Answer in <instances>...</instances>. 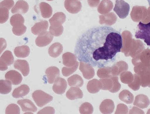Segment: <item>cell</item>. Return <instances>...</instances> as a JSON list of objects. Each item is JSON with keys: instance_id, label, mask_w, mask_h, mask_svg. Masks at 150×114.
<instances>
[{"instance_id": "4dcf8cb0", "label": "cell", "mask_w": 150, "mask_h": 114, "mask_svg": "<svg viewBox=\"0 0 150 114\" xmlns=\"http://www.w3.org/2000/svg\"><path fill=\"white\" fill-rule=\"evenodd\" d=\"M14 4L13 0H4L1 3V8H7L10 10L13 6Z\"/></svg>"}, {"instance_id": "52a82bcc", "label": "cell", "mask_w": 150, "mask_h": 114, "mask_svg": "<svg viewBox=\"0 0 150 114\" xmlns=\"http://www.w3.org/2000/svg\"><path fill=\"white\" fill-rule=\"evenodd\" d=\"M45 74L47 76L49 84H52L60 76V71L57 67L51 66L46 69Z\"/></svg>"}, {"instance_id": "836d02e7", "label": "cell", "mask_w": 150, "mask_h": 114, "mask_svg": "<svg viewBox=\"0 0 150 114\" xmlns=\"http://www.w3.org/2000/svg\"><path fill=\"white\" fill-rule=\"evenodd\" d=\"M147 1L148 3H149V5L150 6V0H147Z\"/></svg>"}, {"instance_id": "4316f807", "label": "cell", "mask_w": 150, "mask_h": 114, "mask_svg": "<svg viewBox=\"0 0 150 114\" xmlns=\"http://www.w3.org/2000/svg\"><path fill=\"white\" fill-rule=\"evenodd\" d=\"M6 114H20V109L16 104H10L6 108Z\"/></svg>"}, {"instance_id": "30bf717a", "label": "cell", "mask_w": 150, "mask_h": 114, "mask_svg": "<svg viewBox=\"0 0 150 114\" xmlns=\"http://www.w3.org/2000/svg\"><path fill=\"white\" fill-rule=\"evenodd\" d=\"M29 9V5L27 2L23 0H19L16 3L15 5L11 10L13 13L25 14Z\"/></svg>"}, {"instance_id": "8fae6325", "label": "cell", "mask_w": 150, "mask_h": 114, "mask_svg": "<svg viewBox=\"0 0 150 114\" xmlns=\"http://www.w3.org/2000/svg\"><path fill=\"white\" fill-rule=\"evenodd\" d=\"M17 103L20 106L23 112H35L37 110V108L35 105L28 99L19 100Z\"/></svg>"}, {"instance_id": "1f68e13d", "label": "cell", "mask_w": 150, "mask_h": 114, "mask_svg": "<svg viewBox=\"0 0 150 114\" xmlns=\"http://www.w3.org/2000/svg\"><path fill=\"white\" fill-rule=\"evenodd\" d=\"M78 64L75 66V67H74V68H67V67H63L62 68V73L63 76L66 77V76H68L69 75H71V74H72V73L76 70V68H77V66H78Z\"/></svg>"}, {"instance_id": "ba28073f", "label": "cell", "mask_w": 150, "mask_h": 114, "mask_svg": "<svg viewBox=\"0 0 150 114\" xmlns=\"http://www.w3.org/2000/svg\"><path fill=\"white\" fill-rule=\"evenodd\" d=\"M6 80L10 81L13 85H18L22 81L21 75L15 70H11L7 72L5 75Z\"/></svg>"}, {"instance_id": "e0dca14e", "label": "cell", "mask_w": 150, "mask_h": 114, "mask_svg": "<svg viewBox=\"0 0 150 114\" xmlns=\"http://www.w3.org/2000/svg\"><path fill=\"white\" fill-rule=\"evenodd\" d=\"M15 55L19 58H25L29 55L30 49L28 46L26 45L17 46L15 49Z\"/></svg>"}, {"instance_id": "4fadbf2b", "label": "cell", "mask_w": 150, "mask_h": 114, "mask_svg": "<svg viewBox=\"0 0 150 114\" xmlns=\"http://www.w3.org/2000/svg\"><path fill=\"white\" fill-rule=\"evenodd\" d=\"M48 27V22L46 20H42L40 22L36 23L32 27V32L35 35H39L46 32Z\"/></svg>"}, {"instance_id": "83f0119b", "label": "cell", "mask_w": 150, "mask_h": 114, "mask_svg": "<svg viewBox=\"0 0 150 114\" xmlns=\"http://www.w3.org/2000/svg\"><path fill=\"white\" fill-rule=\"evenodd\" d=\"M27 27L24 25L13 27L12 31L15 35L21 36L23 35L26 31Z\"/></svg>"}, {"instance_id": "277c9868", "label": "cell", "mask_w": 150, "mask_h": 114, "mask_svg": "<svg viewBox=\"0 0 150 114\" xmlns=\"http://www.w3.org/2000/svg\"><path fill=\"white\" fill-rule=\"evenodd\" d=\"M130 6L123 0H116L114 11L121 19H124L129 15Z\"/></svg>"}, {"instance_id": "f546056e", "label": "cell", "mask_w": 150, "mask_h": 114, "mask_svg": "<svg viewBox=\"0 0 150 114\" xmlns=\"http://www.w3.org/2000/svg\"><path fill=\"white\" fill-rule=\"evenodd\" d=\"M92 106L88 103H85L82 104L79 109L80 113L89 114L92 113Z\"/></svg>"}, {"instance_id": "9a60e30c", "label": "cell", "mask_w": 150, "mask_h": 114, "mask_svg": "<svg viewBox=\"0 0 150 114\" xmlns=\"http://www.w3.org/2000/svg\"><path fill=\"white\" fill-rule=\"evenodd\" d=\"M63 46L59 42L54 43L50 46L48 49L50 56L53 58L58 57L63 51Z\"/></svg>"}, {"instance_id": "484cf974", "label": "cell", "mask_w": 150, "mask_h": 114, "mask_svg": "<svg viewBox=\"0 0 150 114\" xmlns=\"http://www.w3.org/2000/svg\"><path fill=\"white\" fill-rule=\"evenodd\" d=\"M92 66H90L87 63L84 62H80V70L83 73L84 77L86 79H89L91 78L90 76V71L92 72V71L89 70L92 68Z\"/></svg>"}, {"instance_id": "cb8c5ba5", "label": "cell", "mask_w": 150, "mask_h": 114, "mask_svg": "<svg viewBox=\"0 0 150 114\" xmlns=\"http://www.w3.org/2000/svg\"><path fill=\"white\" fill-rule=\"evenodd\" d=\"M24 22V18L20 14L14 15L11 18L10 23L13 27L22 25Z\"/></svg>"}, {"instance_id": "7c38bea8", "label": "cell", "mask_w": 150, "mask_h": 114, "mask_svg": "<svg viewBox=\"0 0 150 114\" xmlns=\"http://www.w3.org/2000/svg\"><path fill=\"white\" fill-rule=\"evenodd\" d=\"M14 67L21 71L24 76H27L29 74V65L28 61L25 60H16L14 64Z\"/></svg>"}, {"instance_id": "f1b7e54d", "label": "cell", "mask_w": 150, "mask_h": 114, "mask_svg": "<svg viewBox=\"0 0 150 114\" xmlns=\"http://www.w3.org/2000/svg\"><path fill=\"white\" fill-rule=\"evenodd\" d=\"M9 18V9L7 8H1V23L6 22Z\"/></svg>"}, {"instance_id": "3957f363", "label": "cell", "mask_w": 150, "mask_h": 114, "mask_svg": "<svg viewBox=\"0 0 150 114\" xmlns=\"http://www.w3.org/2000/svg\"><path fill=\"white\" fill-rule=\"evenodd\" d=\"M32 97L39 107H42L52 101L53 97L41 90H37L33 93Z\"/></svg>"}, {"instance_id": "d4e9b609", "label": "cell", "mask_w": 150, "mask_h": 114, "mask_svg": "<svg viewBox=\"0 0 150 114\" xmlns=\"http://www.w3.org/2000/svg\"><path fill=\"white\" fill-rule=\"evenodd\" d=\"M63 26L60 25H51L49 29L50 32L55 37L61 35L63 33Z\"/></svg>"}, {"instance_id": "e575fe53", "label": "cell", "mask_w": 150, "mask_h": 114, "mask_svg": "<svg viewBox=\"0 0 150 114\" xmlns=\"http://www.w3.org/2000/svg\"><path fill=\"white\" fill-rule=\"evenodd\" d=\"M47 1H53V0H47Z\"/></svg>"}, {"instance_id": "ac0fdd59", "label": "cell", "mask_w": 150, "mask_h": 114, "mask_svg": "<svg viewBox=\"0 0 150 114\" xmlns=\"http://www.w3.org/2000/svg\"><path fill=\"white\" fill-rule=\"evenodd\" d=\"M41 15L44 18H48L51 16L52 9L51 6L46 3L42 2L39 5Z\"/></svg>"}, {"instance_id": "5b68a950", "label": "cell", "mask_w": 150, "mask_h": 114, "mask_svg": "<svg viewBox=\"0 0 150 114\" xmlns=\"http://www.w3.org/2000/svg\"><path fill=\"white\" fill-rule=\"evenodd\" d=\"M0 59L1 70L4 71L8 69V66H10L13 63L14 58L11 51H6L1 56Z\"/></svg>"}, {"instance_id": "2e32d148", "label": "cell", "mask_w": 150, "mask_h": 114, "mask_svg": "<svg viewBox=\"0 0 150 114\" xmlns=\"http://www.w3.org/2000/svg\"><path fill=\"white\" fill-rule=\"evenodd\" d=\"M64 6L67 10L71 13H75L80 9V3L76 0H65Z\"/></svg>"}, {"instance_id": "603a6c76", "label": "cell", "mask_w": 150, "mask_h": 114, "mask_svg": "<svg viewBox=\"0 0 150 114\" xmlns=\"http://www.w3.org/2000/svg\"><path fill=\"white\" fill-rule=\"evenodd\" d=\"M68 84L71 86L81 87L83 84V81L81 77L78 75H75L68 79Z\"/></svg>"}, {"instance_id": "6da1fadb", "label": "cell", "mask_w": 150, "mask_h": 114, "mask_svg": "<svg viewBox=\"0 0 150 114\" xmlns=\"http://www.w3.org/2000/svg\"><path fill=\"white\" fill-rule=\"evenodd\" d=\"M123 47L121 32L110 26H98L85 31L76 41L74 55L92 67L112 66Z\"/></svg>"}, {"instance_id": "7a4b0ae2", "label": "cell", "mask_w": 150, "mask_h": 114, "mask_svg": "<svg viewBox=\"0 0 150 114\" xmlns=\"http://www.w3.org/2000/svg\"><path fill=\"white\" fill-rule=\"evenodd\" d=\"M135 37L143 39L147 45L150 46V22L147 24L143 23L141 22L139 23Z\"/></svg>"}, {"instance_id": "d6986e66", "label": "cell", "mask_w": 150, "mask_h": 114, "mask_svg": "<svg viewBox=\"0 0 150 114\" xmlns=\"http://www.w3.org/2000/svg\"><path fill=\"white\" fill-rule=\"evenodd\" d=\"M66 20V16L62 12L57 13L49 20L50 25H62Z\"/></svg>"}, {"instance_id": "44dd1931", "label": "cell", "mask_w": 150, "mask_h": 114, "mask_svg": "<svg viewBox=\"0 0 150 114\" xmlns=\"http://www.w3.org/2000/svg\"><path fill=\"white\" fill-rule=\"evenodd\" d=\"M62 57L63 64L67 67L72 66L77 59L75 55L69 52L64 53L62 55Z\"/></svg>"}, {"instance_id": "d6a6232c", "label": "cell", "mask_w": 150, "mask_h": 114, "mask_svg": "<svg viewBox=\"0 0 150 114\" xmlns=\"http://www.w3.org/2000/svg\"><path fill=\"white\" fill-rule=\"evenodd\" d=\"M54 113H55V110L53 108L51 107H45L38 113V114Z\"/></svg>"}, {"instance_id": "5bb4252c", "label": "cell", "mask_w": 150, "mask_h": 114, "mask_svg": "<svg viewBox=\"0 0 150 114\" xmlns=\"http://www.w3.org/2000/svg\"><path fill=\"white\" fill-rule=\"evenodd\" d=\"M30 92V88L26 85H22L17 88H16L13 91V97L15 99L22 98L26 96Z\"/></svg>"}, {"instance_id": "ffe728a7", "label": "cell", "mask_w": 150, "mask_h": 114, "mask_svg": "<svg viewBox=\"0 0 150 114\" xmlns=\"http://www.w3.org/2000/svg\"><path fill=\"white\" fill-rule=\"evenodd\" d=\"M67 99L74 100L77 99H81L83 97V94L80 89L76 88H71L66 93Z\"/></svg>"}, {"instance_id": "8992f818", "label": "cell", "mask_w": 150, "mask_h": 114, "mask_svg": "<svg viewBox=\"0 0 150 114\" xmlns=\"http://www.w3.org/2000/svg\"><path fill=\"white\" fill-rule=\"evenodd\" d=\"M53 35L49 32L40 34L36 39L35 44L39 47H44L48 45L53 40Z\"/></svg>"}, {"instance_id": "9c48e42d", "label": "cell", "mask_w": 150, "mask_h": 114, "mask_svg": "<svg viewBox=\"0 0 150 114\" xmlns=\"http://www.w3.org/2000/svg\"><path fill=\"white\" fill-rule=\"evenodd\" d=\"M67 87V83L64 79L59 77L54 82L52 90L55 94H62L65 92Z\"/></svg>"}, {"instance_id": "7402d4cb", "label": "cell", "mask_w": 150, "mask_h": 114, "mask_svg": "<svg viewBox=\"0 0 150 114\" xmlns=\"http://www.w3.org/2000/svg\"><path fill=\"white\" fill-rule=\"evenodd\" d=\"M12 90V83L8 80L0 81V92L2 94H9Z\"/></svg>"}]
</instances>
